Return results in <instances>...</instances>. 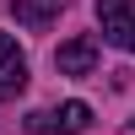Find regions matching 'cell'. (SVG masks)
<instances>
[{
	"mask_svg": "<svg viewBox=\"0 0 135 135\" xmlns=\"http://www.w3.org/2000/svg\"><path fill=\"white\" fill-rule=\"evenodd\" d=\"M22 86H27V54L16 49V38H11V32H0V103H6V97H16Z\"/></svg>",
	"mask_w": 135,
	"mask_h": 135,
	"instance_id": "cell-3",
	"label": "cell"
},
{
	"mask_svg": "<svg viewBox=\"0 0 135 135\" xmlns=\"http://www.w3.org/2000/svg\"><path fill=\"white\" fill-rule=\"evenodd\" d=\"M54 65H60V76H92V70H97V38H70V43H60Z\"/></svg>",
	"mask_w": 135,
	"mask_h": 135,
	"instance_id": "cell-4",
	"label": "cell"
},
{
	"mask_svg": "<svg viewBox=\"0 0 135 135\" xmlns=\"http://www.w3.org/2000/svg\"><path fill=\"white\" fill-rule=\"evenodd\" d=\"M60 11H65V0H11V16H16L22 27H32V32H43Z\"/></svg>",
	"mask_w": 135,
	"mask_h": 135,
	"instance_id": "cell-5",
	"label": "cell"
},
{
	"mask_svg": "<svg viewBox=\"0 0 135 135\" xmlns=\"http://www.w3.org/2000/svg\"><path fill=\"white\" fill-rule=\"evenodd\" d=\"M130 124H135V119H130Z\"/></svg>",
	"mask_w": 135,
	"mask_h": 135,
	"instance_id": "cell-6",
	"label": "cell"
},
{
	"mask_svg": "<svg viewBox=\"0 0 135 135\" xmlns=\"http://www.w3.org/2000/svg\"><path fill=\"white\" fill-rule=\"evenodd\" d=\"M97 22L114 49L135 54V0H97Z\"/></svg>",
	"mask_w": 135,
	"mask_h": 135,
	"instance_id": "cell-2",
	"label": "cell"
},
{
	"mask_svg": "<svg viewBox=\"0 0 135 135\" xmlns=\"http://www.w3.org/2000/svg\"><path fill=\"white\" fill-rule=\"evenodd\" d=\"M86 124H92L86 103H60V108H38L27 119V135H81Z\"/></svg>",
	"mask_w": 135,
	"mask_h": 135,
	"instance_id": "cell-1",
	"label": "cell"
}]
</instances>
